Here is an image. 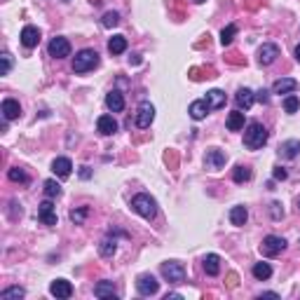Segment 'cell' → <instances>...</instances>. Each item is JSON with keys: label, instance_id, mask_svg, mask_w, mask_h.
<instances>
[{"label": "cell", "instance_id": "obj_16", "mask_svg": "<svg viewBox=\"0 0 300 300\" xmlns=\"http://www.w3.org/2000/svg\"><path fill=\"white\" fill-rule=\"evenodd\" d=\"M0 111H3V117L10 122V120H17V117L21 115V106H19V101H14V98H5Z\"/></svg>", "mask_w": 300, "mask_h": 300}, {"label": "cell", "instance_id": "obj_28", "mask_svg": "<svg viewBox=\"0 0 300 300\" xmlns=\"http://www.w3.org/2000/svg\"><path fill=\"white\" fill-rule=\"evenodd\" d=\"M253 277H256L258 282L270 279V277H272V268H270V263H256L253 265Z\"/></svg>", "mask_w": 300, "mask_h": 300}, {"label": "cell", "instance_id": "obj_33", "mask_svg": "<svg viewBox=\"0 0 300 300\" xmlns=\"http://www.w3.org/2000/svg\"><path fill=\"white\" fill-rule=\"evenodd\" d=\"M45 195L49 197V199H54V197L61 195V185L56 183L54 178H49V181H45Z\"/></svg>", "mask_w": 300, "mask_h": 300}, {"label": "cell", "instance_id": "obj_13", "mask_svg": "<svg viewBox=\"0 0 300 300\" xmlns=\"http://www.w3.org/2000/svg\"><path fill=\"white\" fill-rule=\"evenodd\" d=\"M235 101H237L239 111H249L253 104H256V94L249 89V87H242L237 94H235Z\"/></svg>", "mask_w": 300, "mask_h": 300}, {"label": "cell", "instance_id": "obj_11", "mask_svg": "<svg viewBox=\"0 0 300 300\" xmlns=\"http://www.w3.org/2000/svg\"><path fill=\"white\" fill-rule=\"evenodd\" d=\"M225 153L223 150H218V148H209L207 150V157H204V162H207L209 169H214V172H218V169H223L225 166Z\"/></svg>", "mask_w": 300, "mask_h": 300}, {"label": "cell", "instance_id": "obj_12", "mask_svg": "<svg viewBox=\"0 0 300 300\" xmlns=\"http://www.w3.org/2000/svg\"><path fill=\"white\" fill-rule=\"evenodd\" d=\"M49 293L54 295V298H71L73 295V286L66 279H54V282L49 284Z\"/></svg>", "mask_w": 300, "mask_h": 300}, {"label": "cell", "instance_id": "obj_32", "mask_svg": "<svg viewBox=\"0 0 300 300\" xmlns=\"http://www.w3.org/2000/svg\"><path fill=\"white\" fill-rule=\"evenodd\" d=\"M284 111H286L288 115H293V113L300 111V98L295 96V94H288V96L284 98Z\"/></svg>", "mask_w": 300, "mask_h": 300}, {"label": "cell", "instance_id": "obj_24", "mask_svg": "<svg viewBox=\"0 0 300 300\" xmlns=\"http://www.w3.org/2000/svg\"><path fill=\"white\" fill-rule=\"evenodd\" d=\"M94 295L96 298H115V284L113 282H98L96 286H94Z\"/></svg>", "mask_w": 300, "mask_h": 300}, {"label": "cell", "instance_id": "obj_21", "mask_svg": "<svg viewBox=\"0 0 300 300\" xmlns=\"http://www.w3.org/2000/svg\"><path fill=\"white\" fill-rule=\"evenodd\" d=\"M295 89H298V82H295L293 78H282V80H277L275 87H272V92H275V94H293Z\"/></svg>", "mask_w": 300, "mask_h": 300}, {"label": "cell", "instance_id": "obj_27", "mask_svg": "<svg viewBox=\"0 0 300 300\" xmlns=\"http://www.w3.org/2000/svg\"><path fill=\"white\" fill-rule=\"evenodd\" d=\"M108 52H111V54H122V52H127V38L113 36L111 40H108Z\"/></svg>", "mask_w": 300, "mask_h": 300}, {"label": "cell", "instance_id": "obj_5", "mask_svg": "<svg viewBox=\"0 0 300 300\" xmlns=\"http://www.w3.org/2000/svg\"><path fill=\"white\" fill-rule=\"evenodd\" d=\"M162 277L172 284H183L185 282V268L176 260H169V263H162Z\"/></svg>", "mask_w": 300, "mask_h": 300}, {"label": "cell", "instance_id": "obj_25", "mask_svg": "<svg viewBox=\"0 0 300 300\" xmlns=\"http://www.w3.org/2000/svg\"><path fill=\"white\" fill-rule=\"evenodd\" d=\"M225 124H227L230 131H242V129H244V113H242V111H232L230 115H227Z\"/></svg>", "mask_w": 300, "mask_h": 300}, {"label": "cell", "instance_id": "obj_43", "mask_svg": "<svg viewBox=\"0 0 300 300\" xmlns=\"http://www.w3.org/2000/svg\"><path fill=\"white\" fill-rule=\"evenodd\" d=\"M260 298H279V295H277V293H272V291H265V293L260 295Z\"/></svg>", "mask_w": 300, "mask_h": 300}, {"label": "cell", "instance_id": "obj_42", "mask_svg": "<svg viewBox=\"0 0 300 300\" xmlns=\"http://www.w3.org/2000/svg\"><path fill=\"white\" fill-rule=\"evenodd\" d=\"M80 176H82V178H89V176H92V172H89V166H82V172H80Z\"/></svg>", "mask_w": 300, "mask_h": 300}, {"label": "cell", "instance_id": "obj_9", "mask_svg": "<svg viewBox=\"0 0 300 300\" xmlns=\"http://www.w3.org/2000/svg\"><path fill=\"white\" fill-rule=\"evenodd\" d=\"M277 56H279V47H277L275 43H265L263 47L258 49V63H260V66H270V63H275Z\"/></svg>", "mask_w": 300, "mask_h": 300}, {"label": "cell", "instance_id": "obj_6", "mask_svg": "<svg viewBox=\"0 0 300 300\" xmlns=\"http://www.w3.org/2000/svg\"><path fill=\"white\" fill-rule=\"evenodd\" d=\"M47 52H49V56H54V59H66V56H71V43H68L66 38L56 36L49 40Z\"/></svg>", "mask_w": 300, "mask_h": 300}, {"label": "cell", "instance_id": "obj_4", "mask_svg": "<svg viewBox=\"0 0 300 300\" xmlns=\"http://www.w3.org/2000/svg\"><path fill=\"white\" fill-rule=\"evenodd\" d=\"M284 249H286V239L277 237V235H268V237L263 239V244H260V251H263V256H268V258L279 256Z\"/></svg>", "mask_w": 300, "mask_h": 300}, {"label": "cell", "instance_id": "obj_10", "mask_svg": "<svg viewBox=\"0 0 300 300\" xmlns=\"http://www.w3.org/2000/svg\"><path fill=\"white\" fill-rule=\"evenodd\" d=\"M38 221H43L45 225H56V211H54V204H52L49 197L40 204V209H38Z\"/></svg>", "mask_w": 300, "mask_h": 300}, {"label": "cell", "instance_id": "obj_40", "mask_svg": "<svg viewBox=\"0 0 300 300\" xmlns=\"http://www.w3.org/2000/svg\"><path fill=\"white\" fill-rule=\"evenodd\" d=\"M272 176H275L277 181H284V178H286L288 174H286V169H284V166H275V172H272Z\"/></svg>", "mask_w": 300, "mask_h": 300}, {"label": "cell", "instance_id": "obj_8", "mask_svg": "<svg viewBox=\"0 0 300 300\" xmlns=\"http://www.w3.org/2000/svg\"><path fill=\"white\" fill-rule=\"evenodd\" d=\"M136 291L141 295H155L159 291V282L153 275H141L136 279Z\"/></svg>", "mask_w": 300, "mask_h": 300}, {"label": "cell", "instance_id": "obj_45", "mask_svg": "<svg viewBox=\"0 0 300 300\" xmlns=\"http://www.w3.org/2000/svg\"><path fill=\"white\" fill-rule=\"evenodd\" d=\"M295 59H298V61H300V43L295 45Z\"/></svg>", "mask_w": 300, "mask_h": 300}, {"label": "cell", "instance_id": "obj_22", "mask_svg": "<svg viewBox=\"0 0 300 300\" xmlns=\"http://www.w3.org/2000/svg\"><path fill=\"white\" fill-rule=\"evenodd\" d=\"M204 272H207L209 277H216L218 272H221V258L216 256V253H209V256H204Z\"/></svg>", "mask_w": 300, "mask_h": 300}, {"label": "cell", "instance_id": "obj_2", "mask_svg": "<svg viewBox=\"0 0 300 300\" xmlns=\"http://www.w3.org/2000/svg\"><path fill=\"white\" fill-rule=\"evenodd\" d=\"M131 209H134L141 218H148V221H153L155 216H157V202H155L148 192H139V195L131 199Z\"/></svg>", "mask_w": 300, "mask_h": 300}, {"label": "cell", "instance_id": "obj_35", "mask_svg": "<svg viewBox=\"0 0 300 300\" xmlns=\"http://www.w3.org/2000/svg\"><path fill=\"white\" fill-rule=\"evenodd\" d=\"M235 36H237V26L235 24H227L225 28L221 31V45H230L235 40Z\"/></svg>", "mask_w": 300, "mask_h": 300}, {"label": "cell", "instance_id": "obj_7", "mask_svg": "<svg viewBox=\"0 0 300 300\" xmlns=\"http://www.w3.org/2000/svg\"><path fill=\"white\" fill-rule=\"evenodd\" d=\"M153 120H155V106L150 104V101H143V104L139 106V111H136V127L148 129L153 124Z\"/></svg>", "mask_w": 300, "mask_h": 300}, {"label": "cell", "instance_id": "obj_14", "mask_svg": "<svg viewBox=\"0 0 300 300\" xmlns=\"http://www.w3.org/2000/svg\"><path fill=\"white\" fill-rule=\"evenodd\" d=\"M38 43H40V31H38L36 26H24V31H21V45L26 49H33Z\"/></svg>", "mask_w": 300, "mask_h": 300}, {"label": "cell", "instance_id": "obj_31", "mask_svg": "<svg viewBox=\"0 0 300 300\" xmlns=\"http://www.w3.org/2000/svg\"><path fill=\"white\" fill-rule=\"evenodd\" d=\"M249 178H251V169H249V166H242V164L235 166V172H232V181H235V183H246Z\"/></svg>", "mask_w": 300, "mask_h": 300}, {"label": "cell", "instance_id": "obj_20", "mask_svg": "<svg viewBox=\"0 0 300 300\" xmlns=\"http://www.w3.org/2000/svg\"><path fill=\"white\" fill-rule=\"evenodd\" d=\"M106 106H108V111H113V113L124 111V96H122V92H117V89L108 92V96H106Z\"/></svg>", "mask_w": 300, "mask_h": 300}, {"label": "cell", "instance_id": "obj_17", "mask_svg": "<svg viewBox=\"0 0 300 300\" xmlns=\"http://www.w3.org/2000/svg\"><path fill=\"white\" fill-rule=\"evenodd\" d=\"M96 129L101 131L104 136H111V134H115L117 131V122H115V117L113 115H101L96 120Z\"/></svg>", "mask_w": 300, "mask_h": 300}, {"label": "cell", "instance_id": "obj_41", "mask_svg": "<svg viewBox=\"0 0 300 300\" xmlns=\"http://www.w3.org/2000/svg\"><path fill=\"white\" fill-rule=\"evenodd\" d=\"M256 98L260 101V104H268V101H270V96H268V92H265V89H260V92L256 94Z\"/></svg>", "mask_w": 300, "mask_h": 300}, {"label": "cell", "instance_id": "obj_1", "mask_svg": "<svg viewBox=\"0 0 300 300\" xmlns=\"http://www.w3.org/2000/svg\"><path fill=\"white\" fill-rule=\"evenodd\" d=\"M268 143V129L260 122H249L244 129V146L249 150H258Z\"/></svg>", "mask_w": 300, "mask_h": 300}, {"label": "cell", "instance_id": "obj_23", "mask_svg": "<svg viewBox=\"0 0 300 300\" xmlns=\"http://www.w3.org/2000/svg\"><path fill=\"white\" fill-rule=\"evenodd\" d=\"M188 113H190V117H192V120H204V117L209 115L207 101H192V104H190V108H188Z\"/></svg>", "mask_w": 300, "mask_h": 300}, {"label": "cell", "instance_id": "obj_3", "mask_svg": "<svg viewBox=\"0 0 300 300\" xmlns=\"http://www.w3.org/2000/svg\"><path fill=\"white\" fill-rule=\"evenodd\" d=\"M98 66V54L94 49H82L73 59V73H87Z\"/></svg>", "mask_w": 300, "mask_h": 300}, {"label": "cell", "instance_id": "obj_30", "mask_svg": "<svg viewBox=\"0 0 300 300\" xmlns=\"http://www.w3.org/2000/svg\"><path fill=\"white\" fill-rule=\"evenodd\" d=\"M26 291L21 286H10L5 288V291H0V300H19V298H24Z\"/></svg>", "mask_w": 300, "mask_h": 300}, {"label": "cell", "instance_id": "obj_44", "mask_svg": "<svg viewBox=\"0 0 300 300\" xmlns=\"http://www.w3.org/2000/svg\"><path fill=\"white\" fill-rule=\"evenodd\" d=\"M178 298H181V293H169L166 295V300H178Z\"/></svg>", "mask_w": 300, "mask_h": 300}, {"label": "cell", "instance_id": "obj_18", "mask_svg": "<svg viewBox=\"0 0 300 300\" xmlns=\"http://www.w3.org/2000/svg\"><path fill=\"white\" fill-rule=\"evenodd\" d=\"M207 106L209 111H218V108H223L225 106V92H221V89H211V92H207Z\"/></svg>", "mask_w": 300, "mask_h": 300}, {"label": "cell", "instance_id": "obj_36", "mask_svg": "<svg viewBox=\"0 0 300 300\" xmlns=\"http://www.w3.org/2000/svg\"><path fill=\"white\" fill-rule=\"evenodd\" d=\"M87 214H89V209H87V207L73 209V211H71V221H73L75 225H82V223H85V218H87Z\"/></svg>", "mask_w": 300, "mask_h": 300}, {"label": "cell", "instance_id": "obj_38", "mask_svg": "<svg viewBox=\"0 0 300 300\" xmlns=\"http://www.w3.org/2000/svg\"><path fill=\"white\" fill-rule=\"evenodd\" d=\"M0 61H3L0 75H7L10 73V68H12V54H10V52H3V54H0Z\"/></svg>", "mask_w": 300, "mask_h": 300}, {"label": "cell", "instance_id": "obj_34", "mask_svg": "<svg viewBox=\"0 0 300 300\" xmlns=\"http://www.w3.org/2000/svg\"><path fill=\"white\" fill-rule=\"evenodd\" d=\"M7 176H10V181H14V183H28V174H26L24 169H19V166H12V169L7 172Z\"/></svg>", "mask_w": 300, "mask_h": 300}, {"label": "cell", "instance_id": "obj_39", "mask_svg": "<svg viewBox=\"0 0 300 300\" xmlns=\"http://www.w3.org/2000/svg\"><path fill=\"white\" fill-rule=\"evenodd\" d=\"M270 211H272V218H275V221L284 218V209H282V204H279V202H272V204H270Z\"/></svg>", "mask_w": 300, "mask_h": 300}, {"label": "cell", "instance_id": "obj_47", "mask_svg": "<svg viewBox=\"0 0 300 300\" xmlns=\"http://www.w3.org/2000/svg\"><path fill=\"white\" fill-rule=\"evenodd\" d=\"M195 3H204V0H195Z\"/></svg>", "mask_w": 300, "mask_h": 300}, {"label": "cell", "instance_id": "obj_19", "mask_svg": "<svg viewBox=\"0 0 300 300\" xmlns=\"http://www.w3.org/2000/svg\"><path fill=\"white\" fill-rule=\"evenodd\" d=\"M279 155H282L284 159H295L300 155V141H295V139L284 141L282 146H279Z\"/></svg>", "mask_w": 300, "mask_h": 300}, {"label": "cell", "instance_id": "obj_15", "mask_svg": "<svg viewBox=\"0 0 300 300\" xmlns=\"http://www.w3.org/2000/svg\"><path fill=\"white\" fill-rule=\"evenodd\" d=\"M52 172H54L59 178H68L71 172H73V162H71L68 157H56L54 162H52Z\"/></svg>", "mask_w": 300, "mask_h": 300}, {"label": "cell", "instance_id": "obj_37", "mask_svg": "<svg viewBox=\"0 0 300 300\" xmlns=\"http://www.w3.org/2000/svg\"><path fill=\"white\" fill-rule=\"evenodd\" d=\"M101 24H104L106 28H115V26L120 24V14L113 12V10H111V12H106L104 19H101Z\"/></svg>", "mask_w": 300, "mask_h": 300}, {"label": "cell", "instance_id": "obj_29", "mask_svg": "<svg viewBox=\"0 0 300 300\" xmlns=\"http://www.w3.org/2000/svg\"><path fill=\"white\" fill-rule=\"evenodd\" d=\"M115 251H117V242L115 239H104L101 244H98V253L104 258H113L115 256Z\"/></svg>", "mask_w": 300, "mask_h": 300}, {"label": "cell", "instance_id": "obj_26", "mask_svg": "<svg viewBox=\"0 0 300 300\" xmlns=\"http://www.w3.org/2000/svg\"><path fill=\"white\" fill-rule=\"evenodd\" d=\"M246 218H249V211H246V207H232L230 209V223L232 225H237V227H242L246 223Z\"/></svg>", "mask_w": 300, "mask_h": 300}, {"label": "cell", "instance_id": "obj_46", "mask_svg": "<svg viewBox=\"0 0 300 300\" xmlns=\"http://www.w3.org/2000/svg\"><path fill=\"white\" fill-rule=\"evenodd\" d=\"M298 211H300V199H298Z\"/></svg>", "mask_w": 300, "mask_h": 300}]
</instances>
